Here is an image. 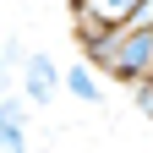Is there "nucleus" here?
Here are the masks:
<instances>
[{
    "mask_svg": "<svg viewBox=\"0 0 153 153\" xmlns=\"http://www.w3.org/2000/svg\"><path fill=\"white\" fill-rule=\"evenodd\" d=\"M82 60L120 88H137L153 76V27H104V33H76Z\"/></svg>",
    "mask_w": 153,
    "mask_h": 153,
    "instance_id": "1",
    "label": "nucleus"
},
{
    "mask_svg": "<svg viewBox=\"0 0 153 153\" xmlns=\"http://www.w3.org/2000/svg\"><path fill=\"white\" fill-rule=\"evenodd\" d=\"M55 93H60V66H55V55L33 49L22 60V99L27 104H55Z\"/></svg>",
    "mask_w": 153,
    "mask_h": 153,
    "instance_id": "2",
    "label": "nucleus"
},
{
    "mask_svg": "<svg viewBox=\"0 0 153 153\" xmlns=\"http://www.w3.org/2000/svg\"><path fill=\"white\" fill-rule=\"evenodd\" d=\"M137 0H71V16H76V33H104V27H120Z\"/></svg>",
    "mask_w": 153,
    "mask_h": 153,
    "instance_id": "3",
    "label": "nucleus"
},
{
    "mask_svg": "<svg viewBox=\"0 0 153 153\" xmlns=\"http://www.w3.org/2000/svg\"><path fill=\"white\" fill-rule=\"evenodd\" d=\"M0 153H27V99H0Z\"/></svg>",
    "mask_w": 153,
    "mask_h": 153,
    "instance_id": "4",
    "label": "nucleus"
},
{
    "mask_svg": "<svg viewBox=\"0 0 153 153\" xmlns=\"http://www.w3.org/2000/svg\"><path fill=\"white\" fill-rule=\"evenodd\" d=\"M60 88L71 93L76 104H99V93H104V88H99V71H93L88 60H71V66L60 71Z\"/></svg>",
    "mask_w": 153,
    "mask_h": 153,
    "instance_id": "5",
    "label": "nucleus"
},
{
    "mask_svg": "<svg viewBox=\"0 0 153 153\" xmlns=\"http://www.w3.org/2000/svg\"><path fill=\"white\" fill-rule=\"evenodd\" d=\"M131 104H137V115H142V120H153V76H142V82L131 88Z\"/></svg>",
    "mask_w": 153,
    "mask_h": 153,
    "instance_id": "6",
    "label": "nucleus"
},
{
    "mask_svg": "<svg viewBox=\"0 0 153 153\" xmlns=\"http://www.w3.org/2000/svg\"><path fill=\"white\" fill-rule=\"evenodd\" d=\"M120 27H153V0H137V6H131V16Z\"/></svg>",
    "mask_w": 153,
    "mask_h": 153,
    "instance_id": "7",
    "label": "nucleus"
},
{
    "mask_svg": "<svg viewBox=\"0 0 153 153\" xmlns=\"http://www.w3.org/2000/svg\"><path fill=\"white\" fill-rule=\"evenodd\" d=\"M0 88H6V49H0Z\"/></svg>",
    "mask_w": 153,
    "mask_h": 153,
    "instance_id": "8",
    "label": "nucleus"
}]
</instances>
